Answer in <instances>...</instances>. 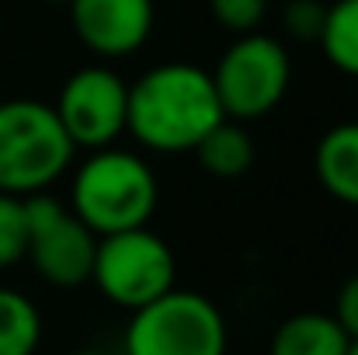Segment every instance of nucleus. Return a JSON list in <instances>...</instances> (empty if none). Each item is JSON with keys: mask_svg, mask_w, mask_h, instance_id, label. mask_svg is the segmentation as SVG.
I'll use <instances>...</instances> for the list:
<instances>
[{"mask_svg": "<svg viewBox=\"0 0 358 355\" xmlns=\"http://www.w3.org/2000/svg\"><path fill=\"white\" fill-rule=\"evenodd\" d=\"M324 56L341 74L358 77V0H334L324 14L320 39Z\"/></svg>", "mask_w": 358, "mask_h": 355, "instance_id": "4468645a", "label": "nucleus"}, {"mask_svg": "<svg viewBox=\"0 0 358 355\" xmlns=\"http://www.w3.org/2000/svg\"><path fill=\"white\" fill-rule=\"evenodd\" d=\"M334 321L341 324V331L358 342V275L345 279V286L338 289V303H334Z\"/></svg>", "mask_w": 358, "mask_h": 355, "instance_id": "a211bd4d", "label": "nucleus"}, {"mask_svg": "<svg viewBox=\"0 0 358 355\" xmlns=\"http://www.w3.org/2000/svg\"><path fill=\"white\" fill-rule=\"evenodd\" d=\"M324 14H327V7L320 0H289L285 11H282V25L292 39L317 42L320 28H324Z\"/></svg>", "mask_w": 358, "mask_h": 355, "instance_id": "f3484780", "label": "nucleus"}, {"mask_svg": "<svg viewBox=\"0 0 358 355\" xmlns=\"http://www.w3.org/2000/svg\"><path fill=\"white\" fill-rule=\"evenodd\" d=\"M70 355H108V352H94V349H84V352H70Z\"/></svg>", "mask_w": 358, "mask_h": 355, "instance_id": "6ab92c4d", "label": "nucleus"}, {"mask_svg": "<svg viewBox=\"0 0 358 355\" xmlns=\"http://www.w3.org/2000/svg\"><path fill=\"white\" fill-rule=\"evenodd\" d=\"M24 206V227H28V251L24 258L35 265V272L59 289H77L91 282L98 234L87 230L59 199L35 192L21 199Z\"/></svg>", "mask_w": 358, "mask_h": 355, "instance_id": "0eeeda50", "label": "nucleus"}, {"mask_svg": "<svg viewBox=\"0 0 358 355\" xmlns=\"http://www.w3.org/2000/svg\"><path fill=\"white\" fill-rule=\"evenodd\" d=\"M77 39L98 56H129L153 32V0H70Z\"/></svg>", "mask_w": 358, "mask_h": 355, "instance_id": "1a4fd4ad", "label": "nucleus"}, {"mask_svg": "<svg viewBox=\"0 0 358 355\" xmlns=\"http://www.w3.org/2000/svg\"><path fill=\"white\" fill-rule=\"evenodd\" d=\"M209 11L227 32L250 35L261 28V21L268 14V0H209Z\"/></svg>", "mask_w": 358, "mask_h": 355, "instance_id": "dca6fc26", "label": "nucleus"}, {"mask_svg": "<svg viewBox=\"0 0 358 355\" xmlns=\"http://www.w3.org/2000/svg\"><path fill=\"white\" fill-rule=\"evenodd\" d=\"M52 109L73 146L105 150L125 132L129 84L112 67H84L66 77Z\"/></svg>", "mask_w": 358, "mask_h": 355, "instance_id": "6e6552de", "label": "nucleus"}, {"mask_svg": "<svg viewBox=\"0 0 358 355\" xmlns=\"http://www.w3.org/2000/svg\"><path fill=\"white\" fill-rule=\"evenodd\" d=\"M28 251V227H24V206L17 195L0 192V272L17 265Z\"/></svg>", "mask_w": 358, "mask_h": 355, "instance_id": "2eb2a0df", "label": "nucleus"}, {"mask_svg": "<svg viewBox=\"0 0 358 355\" xmlns=\"http://www.w3.org/2000/svg\"><path fill=\"white\" fill-rule=\"evenodd\" d=\"M352 338L341 331L334 314H292L271 335V355H348Z\"/></svg>", "mask_w": 358, "mask_h": 355, "instance_id": "9b49d317", "label": "nucleus"}, {"mask_svg": "<svg viewBox=\"0 0 358 355\" xmlns=\"http://www.w3.org/2000/svg\"><path fill=\"white\" fill-rule=\"evenodd\" d=\"M213 74L195 63H160L129 84L125 132L157 153H185L223 122Z\"/></svg>", "mask_w": 358, "mask_h": 355, "instance_id": "f257e3e1", "label": "nucleus"}, {"mask_svg": "<svg viewBox=\"0 0 358 355\" xmlns=\"http://www.w3.org/2000/svg\"><path fill=\"white\" fill-rule=\"evenodd\" d=\"M73 143L59 125L56 109L31 98L0 102V192L35 195L66 174Z\"/></svg>", "mask_w": 358, "mask_h": 355, "instance_id": "7ed1b4c3", "label": "nucleus"}, {"mask_svg": "<svg viewBox=\"0 0 358 355\" xmlns=\"http://www.w3.org/2000/svg\"><path fill=\"white\" fill-rule=\"evenodd\" d=\"M292 84L289 49L264 32L237 35L213 70V88L223 116L234 122H254L275 112Z\"/></svg>", "mask_w": 358, "mask_h": 355, "instance_id": "39448f33", "label": "nucleus"}, {"mask_svg": "<svg viewBox=\"0 0 358 355\" xmlns=\"http://www.w3.org/2000/svg\"><path fill=\"white\" fill-rule=\"evenodd\" d=\"M49 4H70V0H49Z\"/></svg>", "mask_w": 358, "mask_h": 355, "instance_id": "412c9836", "label": "nucleus"}, {"mask_svg": "<svg viewBox=\"0 0 358 355\" xmlns=\"http://www.w3.org/2000/svg\"><path fill=\"white\" fill-rule=\"evenodd\" d=\"M160 185L153 167L119 146L91 150L73 174V216L98 237L146 227L157 213Z\"/></svg>", "mask_w": 358, "mask_h": 355, "instance_id": "f03ea898", "label": "nucleus"}, {"mask_svg": "<svg viewBox=\"0 0 358 355\" xmlns=\"http://www.w3.org/2000/svg\"><path fill=\"white\" fill-rule=\"evenodd\" d=\"M42 342L38 307L17 293L0 286V355H35Z\"/></svg>", "mask_w": 358, "mask_h": 355, "instance_id": "ddd939ff", "label": "nucleus"}, {"mask_svg": "<svg viewBox=\"0 0 358 355\" xmlns=\"http://www.w3.org/2000/svg\"><path fill=\"white\" fill-rule=\"evenodd\" d=\"M178 261L164 237L150 227L98 237L91 282L122 310H139L174 289Z\"/></svg>", "mask_w": 358, "mask_h": 355, "instance_id": "423d86ee", "label": "nucleus"}, {"mask_svg": "<svg viewBox=\"0 0 358 355\" xmlns=\"http://www.w3.org/2000/svg\"><path fill=\"white\" fill-rule=\"evenodd\" d=\"M227 321L220 307L192 289H171L132 310L125 355H227Z\"/></svg>", "mask_w": 358, "mask_h": 355, "instance_id": "20e7f679", "label": "nucleus"}, {"mask_svg": "<svg viewBox=\"0 0 358 355\" xmlns=\"http://www.w3.org/2000/svg\"><path fill=\"white\" fill-rule=\"evenodd\" d=\"M313 171L327 195L358 209V122L327 129L313 150Z\"/></svg>", "mask_w": 358, "mask_h": 355, "instance_id": "9d476101", "label": "nucleus"}, {"mask_svg": "<svg viewBox=\"0 0 358 355\" xmlns=\"http://www.w3.org/2000/svg\"><path fill=\"white\" fill-rule=\"evenodd\" d=\"M348 355H358V342H352V349H348Z\"/></svg>", "mask_w": 358, "mask_h": 355, "instance_id": "aec40b11", "label": "nucleus"}, {"mask_svg": "<svg viewBox=\"0 0 358 355\" xmlns=\"http://www.w3.org/2000/svg\"><path fill=\"white\" fill-rule=\"evenodd\" d=\"M192 153L199 157L202 171L213 178H240L254 167V139L243 129V122H234V118H223L220 125H213Z\"/></svg>", "mask_w": 358, "mask_h": 355, "instance_id": "f8f14e48", "label": "nucleus"}]
</instances>
